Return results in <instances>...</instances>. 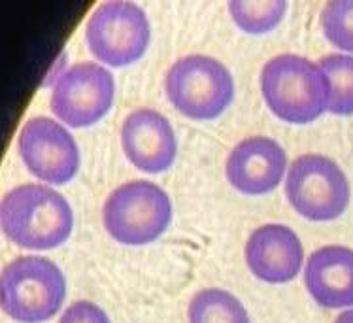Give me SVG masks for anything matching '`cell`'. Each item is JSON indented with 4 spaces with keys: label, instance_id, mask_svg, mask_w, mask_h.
I'll return each mask as SVG.
<instances>
[{
    "label": "cell",
    "instance_id": "cell-1",
    "mask_svg": "<svg viewBox=\"0 0 353 323\" xmlns=\"http://www.w3.org/2000/svg\"><path fill=\"white\" fill-rule=\"evenodd\" d=\"M0 219L4 235L27 250H53L66 242L74 229L70 202L46 184H23L8 191Z\"/></svg>",
    "mask_w": 353,
    "mask_h": 323
},
{
    "label": "cell",
    "instance_id": "cell-2",
    "mask_svg": "<svg viewBox=\"0 0 353 323\" xmlns=\"http://www.w3.org/2000/svg\"><path fill=\"white\" fill-rule=\"evenodd\" d=\"M267 106L289 123H310L327 112V79L319 63L296 53L268 59L261 70Z\"/></svg>",
    "mask_w": 353,
    "mask_h": 323
},
{
    "label": "cell",
    "instance_id": "cell-3",
    "mask_svg": "<svg viewBox=\"0 0 353 323\" xmlns=\"http://www.w3.org/2000/svg\"><path fill=\"white\" fill-rule=\"evenodd\" d=\"M65 299V274L51 259L42 255H21L2 268V310L15 322H48L57 316Z\"/></svg>",
    "mask_w": 353,
    "mask_h": 323
},
{
    "label": "cell",
    "instance_id": "cell-4",
    "mask_svg": "<svg viewBox=\"0 0 353 323\" xmlns=\"http://www.w3.org/2000/svg\"><path fill=\"white\" fill-rule=\"evenodd\" d=\"M102 222L110 237L121 244H150L172 222V201L157 184L130 179L108 195L102 208Z\"/></svg>",
    "mask_w": 353,
    "mask_h": 323
},
{
    "label": "cell",
    "instance_id": "cell-5",
    "mask_svg": "<svg viewBox=\"0 0 353 323\" xmlns=\"http://www.w3.org/2000/svg\"><path fill=\"white\" fill-rule=\"evenodd\" d=\"M165 91L176 110L191 119H214L234 99V78L216 57L191 53L174 61L165 76Z\"/></svg>",
    "mask_w": 353,
    "mask_h": 323
},
{
    "label": "cell",
    "instance_id": "cell-6",
    "mask_svg": "<svg viewBox=\"0 0 353 323\" xmlns=\"http://www.w3.org/2000/svg\"><path fill=\"white\" fill-rule=\"evenodd\" d=\"M285 195L306 219L331 222L346 212L352 189L336 161L319 153H304L289 165Z\"/></svg>",
    "mask_w": 353,
    "mask_h": 323
},
{
    "label": "cell",
    "instance_id": "cell-7",
    "mask_svg": "<svg viewBox=\"0 0 353 323\" xmlns=\"http://www.w3.org/2000/svg\"><path fill=\"white\" fill-rule=\"evenodd\" d=\"M85 40L104 65L127 66L148 51L152 40L150 17L129 0L102 2L87 19Z\"/></svg>",
    "mask_w": 353,
    "mask_h": 323
},
{
    "label": "cell",
    "instance_id": "cell-8",
    "mask_svg": "<svg viewBox=\"0 0 353 323\" xmlns=\"http://www.w3.org/2000/svg\"><path fill=\"white\" fill-rule=\"evenodd\" d=\"M116 97V78L101 63L83 61L59 74L51 87L50 106L59 121L89 127L108 114Z\"/></svg>",
    "mask_w": 353,
    "mask_h": 323
},
{
    "label": "cell",
    "instance_id": "cell-9",
    "mask_svg": "<svg viewBox=\"0 0 353 323\" xmlns=\"http://www.w3.org/2000/svg\"><path fill=\"white\" fill-rule=\"evenodd\" d=\"M17 150L30 174L48 184L63 186L79 168V148L72 133L48 115H37L23 123Z\"/></svg>",
    "mask_w": 353,
    "mask_h": 323
},
{
    "label": "cell",
    "instance_id": "cell-10",
    "mask_svg": "<svg viewBox=\"0 0 353 323\" xmlns=\"http://www.w3.org/2000/svg\"><path fill=\"white\" fill-rule=\"evenodd\" d=\"M121 146L138 170L150 174L168 170L178 155L172 123L153 108H137L123 119Z\"/></svg>",
    "mask_w": 353,
    "mask_h": 323
},
{
    "label": "cell",
    "instance_id": "cell-11",
    "mask_svg": "<svg viewBox=\"0 0 353 323\" xmlns=\"http://www.w3.org/2000/svg\"><path fill=\"white\" fill-rule=\"evenodd\" d=\"M288 153L274 138L248 137L234 146L225 163L227 179L244 195L274 191L288 174Z\"/></svg>",
    "mask_w": 353,
    "mask_h": 323
},
{
    "label": "cell",
    "instance_id": "cell-12",
    "mask_svg": "<svg viewBox=\"0 0 353 323\" xmlns=\"http://www.w3.org/2000/svg\"><path fill=\"white\" fill-rule=\"evenodd\" d=\"M245 263L255 278L267 284L295 280L304 263V248L295 231L283 223H267L245 242Z\"/></svg>",
    "mask_w": 353,
    "mask_h": 323
},
{
    "label": "cell",
    "instance_id": "cell-13",
    "mask_svg": "<svg viewBox=\"0 0 353 323\" xmlns=\"http://www.w3.org/2000/svg\"><path fill=\"white\" fill-rule=\"evenodd\" d=\"M304 286L323 309L353 306V250L323 246L312 253L304 266Z\"/></svg>",
    "mask_w": 353,
    "mask_h": 323
},
{
    "label": "cell",
    "instance_id": "cell-14",
    "mask_svg": "<svg viewBox=\"0 0 353 323\" xmlns=\"http://www.w3.org/2000/svg\"><path fill=\"white\" fill-rule=\"evenodd\" d=\"M188 320L189 323H252L242 301L221 287H206L193 295Z\"/></svg>",
    "mask_w": 353,
    "mask_h": 323
},
{
    "label": "cell",
    "instance_id": "cell-15",
    "mask_svg": "<svg viewBox=\"0 0 353 323\" xmlns=\"http://www.w3.org/2000/svg\"><path fill=\"white\" fill-rule=\"evenodd\" d=\"M327 79V112L334 115L353 114V55L329 53L319 59Z\"/></svg>",
    "mask_w": 353,
    "mask_h": 323
},
{
    "label": "cell",
    "instance_id": "cell-16",
    "mask_svg": "<svg viewBox=\"0 0 353 323\" xmlns=\"http://www.w3.org/2000/svg\"><path fill=\"white\" fill-rule=\"evenodd\" d=\"M232 21L250 35H263L276 29L285 17V0H231L229 2Z\"/></svg>",
    "mask_w": 353,
    "mask_h": 323
},
{
    "label": "cell",
    "instance_id": "cell-17",
    "mask_svg": "<svg viewBox=\"0 0 353 323\" xmlns=\"http://www.w3.org/2000/svg\"><path fill=\"white\" fill-rule=\"evenodd\" d=\"M325 38L340 50L353 53V0H331L321 10Z\"/></svg>",
    "mask_w": 353,
    "mask_h": 323
},
{
    "label": "cell",
    "instance_id": "cell-18",
    "mask_svg": "<svg viewBox=\"0 0 353 323\" xmlns=\"http://www.w3.org/2000/svg\"><path fill=\"white\" fill-rule=\"evenodd\" d=\"M59 323H112L108 314L91 301H76L63 312Z\"/></svg>",
    "mask_w": 353,
    "mask_h": 323
},
{
    "label": "cell",
    "instance_id": "cell-19",
    "mask_svg": "<svg viewBox=\"0 0 353 323\" xmlns=\"http://www.w3.org/2000/svg\"><path fill=\"white\" fill-rule=\"evenodd\" d=\"M334 323H353V310H346V312H342Z\"/></svg>",
    "mask_w": 353,
    "mask_h": 323
}]
</instances>
